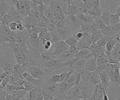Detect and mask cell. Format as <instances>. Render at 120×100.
<instances>
[{"instance_id": "obj_1", "label": "cell", "mask_w": 120, "mask_h": 100, "mask_svg": "<svg viewBox=\"0 0 120 100\" xmlns=\"http://www.w3.org/2000/svg\"><path fill=\"white\" fill-rule=\"evenodd\" d=\"M79 72H80L81 74V77H82L81 80L90 82L94 85L100 83V78L98 71L95 70L93 71H88L82 70Z\"/></svg>"}, {"instance_id": "obj_2", "label": "cell", "mask_w": 120, "mask_h": 100, "mask_svg": "<svg viewBox=\"0 0 120 100\" xmlns=\"http://www.w3.org/2000/svg\"><path fill=\"white\" fill-rule=\"evenodd\" d=\"M23 99L27 100H43L44 97L41 93V86L35 85L31 91H28Z\"/></svg>"}, {"instance_id": "obj_3", "label": "cell", "mask_w": 120, "mask_h": 100, "mask_svg": "<svg viewBox=\"0 0 120 100\" xmlns=\"http://www.w3.org/2000/svg\"><path fill=\"white\" fill-rule=\"evenodd\" d=\"M27 71L36 79H46L48 77L46 74L41 66H30L27 68Z\"/></svg>"}, {"instance_id": "obj_4", "label": "cell", "mask_w": 120, "mask_h": 100, "mask_svg": "<svg viewBox=\"0 0 120 100\" xmlns=\"http://www.w3.org/2000/svg\"><path fill=\"white\" fill-rule=\"evenodd\" d=\"M69 48V46L68 45L64 39H62L57 43L55 44L54 46V49L52 52V54L53 56H59L62 54H64V52L68 50Z\"/></svg>"}, {"instance_id": "obj_5", "label": "cell", "mask_w": 120, "mask_h": 100, "mask_svg": "<svg viewBox=\"0 0 120 100\" xmlns=\"http://www.w3.org/2000/svg\"><path fill=\"white\" fill-rule=\"evenodd\" d=\"M81 86L80 84L78 85H74L70 88L66 96V99H81Z\"/></svg>"}, {"instance_id": "obj_6", "label": "cell", "mask_w": 120, "mask_h": 100, "mask_svg": "<svg viewBox=\"0 0 120 100\" xmlns=\"http://www.w3.org/2000/svg\"><path fill=\"white\" fill-rule=\"evenodd\" d=\"M105 91V88H104L103 85L101 83L97 84L94 85V92L93 95L89 98V99L93 100H102L103 99V94L104 92Z\"/></svg>"}, {"instance_id": "obj_7", "label": "cell", "mask_w": 120, "mask_h": 100, "mask_svg": "<svg viewBox=\"0 0 120 100\" xmlns=\"http://www.w3.org/2000/svg\"><path fill=\"white\" fill-rule=\"evenodd\" d=\"M14 57L16 63L24 64L25 63H28L31 58H33L32 55L30 53H24V52H15L14 53Z\"/></svg>"}, {"instance_id": "obj_8", "label": "cell", "mask_w": 120, "mask_h": 100, "mask_svg": "<svg viewBox=\"0 0 120 100\" xmlns=\"http://www.w3.org/2000/svg\"><path fill=\"white\" fill-rule=\"evenodd\" d=\"M22 77L24 80H27V81L30 82L31 83H33L34 85H37V86L42 85V84L45 80V79H36V78L33 77L27 71H24L22 74Z\"/></svg>"}, {"instance_id": "obj_9", "label": "cell", "mask_w": 120, "mask_h": 100, "mask_svg": "<svg viewBox=\"0 0 120 100\" xmlns=\"http://www.w3.org/2000/svg\"><path fill=\"white\" fill-rule=\"evenodd\" d=\"M80 49L77 46L69 47V49L66 50L64 54H62L59 56H55V58H66V59H71L73 58L76 53H77Z\"/></svg>"}, {"instance_id": "obj_10", "label": "cell", "mask_w": 120, "mask_h": 100, "mask_svg": "<svg viewBox=\"0 0 120 100\" xmlns=\"http://www.w3.org/2000/svg\"><path fill=\"white\" fill-rule=\"evenodd\" d=\"M99 74H100V83L103 85L105 91L106 92L108 91L109 86L111 85L110 77H109L108 73L107 72V71H103L99 72Z\"/></svg>"}, {"instance_id": "obj_11", "label": "cell", "mask_w": 120, "mask_h": 100, "mask_svg": "<svg viewBox=\"0 0 120 100\" xmlns=\"http://www.w3.org/2000/svg\"><path fill=\"white\" fill-rule=\"evenodd\" d=\"M14 61L10 59L0 58V66L5 72H10L14 65Z\"/></svg>"}, {"instance_id": "obj_12", "label": "cell", "mask_w": 120, "mask_h": 100, "mask_svg": "<svg viewBox=\"0 0 120 100\" xmlns=\"http://www.w3.org/2000/svg\"><path fill=\"white\" fill-rule=\"evenodd\" d=\"M91 38H92V42H93V43H96V42L99 39L102 38V37L104 36V35L102 33V30L97 29L93 24L91 25Z\"/></svg>"}, {"instance_id": "obj_13", "label": "cell", "mask_w": 120, "mask_h": 100, "mask_svg": "<svg viewBox=\"0 0 120 100\" xmlns=\"http://www.w3.org/2000/svg\"><path fill=\"white\" fill-rule=\"evenodd\" d=\"M88 60L85 59V58H80V59H77L74 63L72 64V66H71L70 68H72L75 71H80L83 69V68L85 67L86 63H87Z\"/></svg>"}, {"instance_id": "obj_14", "label": "cell", "mask_w": 120, "mask_h": 100, "mask_svg": "<svg viewBox=\"0 0 120 100\" xmlns=\"http://www.w3.org/2000/svg\"><path fill=\"white\" fill-rule=\"evenodd\" d=\"M76 14H77V17L78 20H79L80 22H83V23H92L93 22L94 17L91 15H88L84 13H81V12L76 13Z\"/></svg>"}, {"instance_id": "obj_15", "label": "cell", "mask_w": 120, "mask_h": 100, "mask_svg": "<svg viewBox=\"0 0 120 100\" xmlns=\"http://www.w3.org/2000/svg\"><path fill=\"white\" fill-rule=\"evenodd\" d=\"M54 58V56L52 54V52L49 50H44L41 52V54L39 55V61L41 63H45L51 60L52 59Z\"/></svg>"}, {"instance_id": "obj_16", "label": "cell", "mask_w": 120, "mask_h": 100, "mask_svg": "<svg viewBox=\"0 0 120 100\" xmlns=\"http://www.w3.org/2000/svg\"><path fill=\"white\" fill-rule=\"evenodd\" d=\"M27 92L28 91L24 90V89H16V90H14L9 93L12 94L13 100H19V99H23L26 96V94L27 93Z\"/></svg>"}, {"instance_id": "obj_17", "label": "cell", "mask_w": 120, "mask_h": 100, "mask_svg": "<svg viewBox=\"0 0 120 100\" xmlns=\"http://www.w3.org/2000/svg\"><path fill=\"white\" fill-rule=\"evenodd\" d=\"M84 71H93L97 70V62L95 58H91L88 60L86 63L85 67L83 68Z\"/></svg>"}, {"instance_id": "obj_18", "label": "cell", "mask_w": 120, "mask_h": 100, "mask_svg": "<svg viewBox=\"0 0 120 100\" xmlns=\"http://www.w3.org/2000/svg\"><path fill=\"white\" fill-rule=\"evenodd\" d=\"M91 25L92 23H83L81 22L77 28V31H80L82 33H91Z\"/></svg>"}, {"instance_id": "obj_19", "label": "cell", "mask_w": 120, "mask_h": 100, "mask_svg": "<svg viewBox=\"0 0 120 100\" xmlns=\"http://www.w3.org/2000/svg\"><path fill=\"white\" fill-rule=\"evenodd\" d=\"M110 15L111 13L108 11V10H105L104 12H102L100 15V19L102 20V22L105 24L106 26H110Z\"/></svg>"}, {"instance_id": "obj_20", "label": "cell", "mask_w": 120, "mask_h": 100, "mask_svg": "<svg viewBox=\"0 0 120 100\" xmlns=\"http://www.w3.org/2000/svg\"><path fill=\"white\" fill-rule=\"evenodd\" d=\"M92 24L94 25L97 29L101 30H104L107 27V26L102 22V20L100 19V17H94V21Z\"/></svg>"}, {"instance_id": "obj_21", "label": "cell", "mask_w": 120, "mask_h": 100, "mask_svg": "<svg viewBox=\"0 0 120 100\" xmlns=\"http://www.w3.org/2000/svg\"><path fill=\"white\" fill-rule=\"evenodd\" d=\"M0 21H1L2 25H7L8 26L11 22H13L14 19L10 13H6L3 15V17L2 18V19Z\"/></svg>"}, {"instance_id": "obj_22", "label": "cell", "mask_w": 120, "mask_h": 100, "mask_svg": "<svg viewBox=\"0 0 120 100\" xmlns=\"http://www.w3.org/2000/svg\"><path fill=\"white\" fill-rule=\"evenodd\" d=\"M51 33V37H50V41L52 42V44H55L57 43L58 41L62 40V37L60 36V35L57 32V30H53L50 32Z\"/></svg>"}, {"instance_id": "obj_23", "label": "cell", "mask_w": 120, "mask_h": 100, "mask_svg": "<svg viewBox=\"0 0 120 100\" xmlns=\"http://www.w3.org/2000/svg\"><path fill=\"white\" fill-rule=\"evenodd\" d=\"M69 30H70V27L69 26H64V27H58V28H56L57 32H58L60 36L62 37L63 39H65V35L69 32Z\"/></svg>"}, {"instance_id": "obj_24", "label": "cell", "mask_w": 120, "mask_h": 100, "mask_svg": "<svg viewBox=\"0 0 120 100\" xmlns=\"http://www.w3.org/2000/svg\"><path fill=\"white\" fill-rule=\"evenodd\" d=\"M66 43L69 46V47H73V46H77V43L78 41L75 38V36L71 35L69 38H66V39H64Z\"/></svg>"}, {"instance_id": "obj_25", "label": "cell", "mask_w": 120, "mask_h": 100, "mask_svg": "<svg viewBox=\"0 0 120 100\" xmlns=\"http://www.w3.org/2000/svg\"><path fill=\"white\" fill-rule=\"evenodd\" d=\"M110 77V82L111 84L113 83L114 85H120V74H111L109 75Z\"/></svg>"}, {"instance_id": "obj_26", "label": "cell", "mask_w": 120, "mask_h": 100, "mask_svg": "<svg viewBox=\"0 0 120 100\" xmlns=\"http://www.w3.org/2000/svg\"><path fill=\"white\" fill-rule=\"evenodd\" d=\"M90 52V51L88 49H80L77 53L75 54V55L74 56L75 58L76 59H80V58H83L86 55H87L88 53Z\"/></svg>"}, {"instance_id": "obj_27", "label": "cell", "mask_w": 120, "mask_h": 100, "mask_svg": "<svg viewBox=\"0 0 120 100\" xmlns=\"http://www.w3.org/2000/svg\"><path fill=\"white\" fill-rule=\"evenodd\" d=\"M110 23L111 25H116L117 24L119 23V16L118 13H115V14H111L110 15Z\"/></svg>"}, {"instance_id": "obj_28", "label": "cell", "mask_w": 120, "mask_h": 100, "mask_svg": "<svg viewBox=\"0 0 120 100\" xmlns=\"http://www.w3.org/2000/svg\"><path fill=\"white\" fill-rule=\"evenodd\" d=\"M44 15H45V16L47 17L48 19H51V18L54 17L55 12L49 6H46V10L44 13Z\"/></svg>"}, {"instance_id": "obj_29", "label": "cell", "mask_w": 120, "mask_h": 100, "mask_svg": "<svg viewBox=\"0 0 120 100\" xmlns=\"http://www.w3.org/2000/svg\"><path fill=\"white\" fill-rule=\"evenodd\" d=\"M108 36L107 35H104L102 38L99 39L97 42L96 44L99 46H102V47H105V45L107 44V41H108Z\"/></svg>"}, {"instance_id": "obj_30", "label": "cell", "mask_w": 120, "mask_h": 100, "mask_svg": "<svg viewBox=\"0 0 120 100\" xmlns=\"http://www.w3.org/2000/svg\"><path fill=\"white\" fill-rule=\"evenodd\" d=\"M76 74L77 71H75V72L72 74L69 77V78L68 79V80L66 81L67 83L69 84V85L71 88L75 85V79H76Z\"/></svg>"}, {"instance_id": "obj_31", "label": "cell", "mask_w": 120, "mask_h": 100, "mask_svg": "<svg viewBox=\"0 0 120 100\" xmlns=\"http://www.w3.org/2000/svg\"><path fill=\"white\" fill-rule=\"evenodd\" d=\"M16 89H18L16 85H13V84H8V85H7L5 87L2 88V90H4L7 93H9V92H11L14 90H16Z\"/></svg>"}, {"instance_id": "obj_32", "label": "cell", "mask_w": 120, "mask_h": 100, "mask_svg": "<svg viewBox=\"0 0 120 100\" xmlns=\"http://www.w3.org/2000/svg\"><path fill=\"white\" fill-rule=\"evenodd\" d=\"M23 86H24V90H26L27 91H31L34 88L35 85H33V83H31L30 82H29L27 80H24Z\"/></svg>"}, {"instance_id": "obj_33", "label": "cell", "mask_w": 120, "mask_h": 100, "mask_svg": "<svg viewBox=\"0 0 120 100\" xmlns=\"http://www.w3.org/2000/svg\"><path fill=\"white\" fill-rule=\"evenodd\" d=\"M9 74L8 75H7L6 77H5L3 80H2V83H1V85H0V89H2V88H3L4 87H5L7 85H8L9 84Z\"/></svg>"}, {"instance_id": "obj_34", "label": "cell", "mask_w": 120, "mask_h": 100, "mask_svg": "<svg viewBox=\"0 0 120 100\" xmlns=\"http://www.w3.org/2000/svg\"><path fill=\"white\" fill-rule=\"evenodd\" d=\"M17 24H18V23L16 22H15V21H13V22H10L8 26V27H9V29L10 30H12V31H16Z\"/></svg>"}, {"instance_id": "obj_35", "label": "cell", "mask_w": 120, "mask_h": 100, "mask_svg": "<svg viewBox=\"0 0 120 100\" xmlns=\"http://www.w3.org/2000/svg\"><path fill=\"white\" fill-rule=\"evenodd\" d=\"M92 3L94 4V7L96 9L100 10L101 11V7H100V0H92Z\"/></svg>"}, {"instance_id": "obj_36", "label": "cell", "mask_w": 120, "mask_h": 100, "mask_svg": "<svg viewBox=\"0 0 120 100\" xmlns=\"http://www.w3.org/2000/svg\"><path fill=\"white\" fill-rule=\"evenodd\" d=\"M45 28H46V30H47L48 31H49V32H52V31L56 30L55 25L54 24H52V23H48L47 24H46Z\"/></svg>"}, {"instance_id": "obj_37", "label": "cell", "mask_w": 120, "mask_h": 100, "mask_svg": "<svg viewBox=\"0 0 120 100\" xmlns=\"http://www.w3.org/2000/svg\"><path fill=\"white\" fill-rule=\"evenodd\" d=\"M75 38L78 41H80L82 38V37H83V33L82 32H80V31H77V33H75Z\"/></svg>"}, {"instance_id": "obj_38", "label": "cell", "mask_w": 120, "mask_h": 100, "mask_svg": "<svg viewBox=\"0 0 120 100\" xmlns=\"http://www.w3.org/2000/svg\"><path fill=\"white\" fill-rule=\"evenodd\" d=\"M45 10H46V6L43 4H38V12L41 13V14H43L44 15V13L45 11Z\"/></svg>"}, {"instance_id": "obj_39", "label": "cell", "mask_w": 120, "mask_h": 100, "mask_svg": "<svg viewBox=\"0 0 120 100\" xmlns=\"http://www.w3.org/2000/svg\"><path fill=\"white\" fill-rule=\"evenodd\" d=\"M52 42L50 41H47L45 43V44L44 45V50H49V49L52 46Z\"/></svg>"}, {"instance_id": "obj_40", "label": "cell", "mask_w": 120, "mask_h": 100, "mask_svg": "<svg viewBox=\"0 0 120 100\" xmlns=\"http://www.w3.org/2000/svg\"><path fill=\"white\" fill-rule=\"evenodd\" d=\"M7 95V92L0 89V100H5V97Z\"/></svg>"}, {"instance_id": "obj_41", "label": "cell", "mask_w": 120, "mask_h": 100, "mask_svg": "<svg viewBox=\"0 0 120 100\" xmlns=\"http://www.w3.org/2000/svg\"><path fill=\"white\" fill-rule=\"evenodd\" d=\"M26 30V28L24 27V26L23 25V24L21 22H19L18 24H17V29H16V31H23Z\"/></svg>"}, {"instance_id": "obj_42", "label": "cell", "mask_w": 120, "mask_h": 100, "mask_svg": "<svg viewBox=\"0 0 120 100\" xmlns=\"http://www.w3.org/2000/svg\"><path fill=\"white\" fill-rule=\"evenodd\" d=\"M5 100H13L12 94L10 93H7L6 97H5Z\"/></svg>"}, {"instance_id": "obj_43", "label": "cell", "mask_w": 120, "mask_h": 100, "mask_svg": "<svg viewBox=\"0 0 120 100\" xmlns=\"http://www.w3.org/2000/svg\"><path fill=\"white\" fill-rule=\"evenodd\" d=\"M31 2H33L35 4H43V0H31Z\"/></svg>"}, {"instance_id": "obj_44", "label": "cell", "mask_w": 120, "mask_h": 100, "mask_svg": "<svg viewBox=\"0 0 120 100\" xmlns=\"http://www.w3.org/2000/svg\"><path fill=\"white\" fill-rule=\"evenodd\" d=\"M103 100H109V96L107 95L106 91L104 92V94H103Z\"/></svg>"}, {"instance_id": "obj_45", "label": "cell", "mask_w": 120, "mask_h": 100, "mask_svg": "<svg viewBox=\"0 0 120 100\" xmlns=\"http://www.w3.org/2000/svg\"><path fill=\"white\" fill-rule=\"evenodd\" d=\"M62 1L64 2V4H66L68 5V4H69L70 3V2L71 1V0H62Z\"/></svg>"}, {"instance_id": "obj_46", "label": "cell", "mask_w": 120, "mask_h": 100, "mask_svg": "<svg viewBox=\"0 0 120 100\" xmlns=\"http://www.w3.org/2000/svg\"><path fill=\"white\" fill-rule=\"evenodd\" d=\"M116 13H120V5L117 7V9H116Z\"/></svg>"}, {"instance_id": "obj_47", "label": "cell", "mask_w": 120, "mask_h": 100, "mask_svg": "<svg viewBox=\"0 0 120 100\" xmlns=\"http://www.w3.org/2000/svg\"><path fill=\"white\" fill-rule=\"evenodd\" d=\"M118 15H119V23H120V13H117Z\"/></svg>"}, {"instance_id": "obj_48", "label": "cell", "mask_w": 120, "mask_h": 100, "mask_svg": "<svg viewBox=\"0 0 120 100\" xmlns=\"http://www.w3.org/2000/svg\"><path fill=\"white\" fill-rule=\"evenodd\" d=\"M119 74H120V62L119 63Z\"/></svg>"}, {"instance_id": "obj_49", "label": "cell", "mask_w": 120, "mask_h": 100, "mask_svg": "<svg viewBox=\"0 0 120 100\" xmlns=\"http://www.w3.org/2000/svg\"><path fill=\"white\" fill-rule=\"evenodd\" d=\"M1 25H2V22H1V21H0V26H1Z\"/></svg>"}, {"instance_id": "obj_50", "label": "cell", "mask_w": 120, "mask_h": 100, "mask_svg": "<svg viewBox=\"0 0 120 100\" xmlns=\"http://www.w3.org/2000/svg\"><path fill=\"white\" fill-rule=\"evenodd\" d=\"M82 2H83V1H84V0H82Z\"/></svg>"}, {"instance_id": "obj_51", "label": "cell", "mask_w": 120, "mask_h": 100, "mask_svg": "<svg viewBox=\"0 0 120 100\" xmlns=\"http://www.w3.org/2000/svg\"><path fill=\"white\" fill-rule=\"evenodd\" d=\"M119 24H120V23H119Z\"/></svg>"}]
</instances>
